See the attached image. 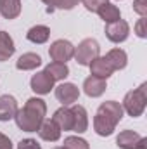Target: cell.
I'll return each mask as SVG.
<instances>
[{"mask_svg": "<svg viewBox=\"0 0 147 149\" xmlns=\"http://www.w3.org/2000/svg\"><path fill=\"white\" fill-rule=\"evenodd\" d=\"M45 114H47L45 101H42L38 97H31L26 101L23 109H17L14 120H16V125L23 132H37L42 121L45 120Z\"/></svg>", "mask_w": 147, "mask_h": 149, "instance_id": "1", "label": "cell"}, {"mask_svg": "<svg viewBox=\"0 0 147 149\" xmlns=\"http://www.w3.org/2000/svg\"><path fill=\"white\" fill-rule=\"evenodd\" d=\"M62 148L66 149H90L88 142L78 135H71V137H66L64 139V146Z\"/></svg>", "mask_w": 147, "mask_h": 149, "instance_id": "24", "label": "cell"}, {"mask_svg": "<svg viewBox=\"0 0 147 149\" xmlns=\"http://www.w3.org/2000/svg\"><path fill=\"white\" fill-rule=\"evenodd\" d=\"M71 113H73V132L76 134H83L87 132L88 128V114H87V109L80 104H74L71 108Z\"/></svg>", "mask_w": 147, "mask_h": 149, "instance_id": "13", "label": "cell"}, {"mask_svg": "<svg viewBox=\"0 0 147 149\" xmlns=\"http://www.w3.org/2000/svg\"><path fill=\"white\" fill-rule=\"evenodd\" d=\"M133 10H135L140 17H146V16H147L146 0H133Z\"/></svg>", "mask_w": 147, "mask_h": 149, "instance_id": "27", "label": "cell"}, {"mask_svg": "<svg viewBox=\"0 0 147 149\" xmlns=\"http://www.w3.org/2000/svg\"><path fill=\"white\" fill-rule=\"evenodd\" d=\"M49 56L55 63H68L74 56V45L69 40H55L49 49Z\"/></svg>", "mask_w": 147, "mask_h": 149, "instance_id": "4", "label": "cell"}, {"mask_svg": "<svg viewBox=\"0 0 147 149\" xmlns=\"http://www.w3.org/2000/svg\"><path fill=\"white\" fill-rule=\"evenodd\" d=\"M97 113H101V114H104V116H107L111 121H114L116 125L121 121V118H123V106L119 104V102H116V101H106V102H102L101 106H99V109Z\"/></svg>", "mask_w": 147, "mask_h": 149, "instance_id": "12", "label": "cell"}, {"mask_svg": "<svg viewBox=\"0 0 147 149\" xmlns=\"http://www.w3.org/2000/svg\"><path fill=\"white\" fill-rule=\"evenodd\" d=\"M146 104H147V83H142L139 88L130 90L125 95L121 106H123V111H126L132 118H139L146 111Z\"/></svg>", "mask_w": 147, "mask_h": 149, "instance_id": "2", "label": "cell"}, {"mask_svg": "<svg viewBox=\"0 0 147 149\" xmlns=\"http://www.w3.org/2000/svg\"><path fill=\"white\" fill-rule=\"evenodd\" d=\"M114 128H116V123L111 121L107 116H104V114H101V113L95 114V118H94V130L97 132V135H101V137H109V135H112Z\"/></svg>", "mask_w": 147, "mask_h": 149, "instance_id": "17", "label": "cell"}, {"mask_svg": "<svg viewBox=\"0 0 147 149\" xmlns=\"http://www.w3.org/2000/svg\"><path fill=\"white\" fill-rule=\"evenodd\" d=\"M106 61L109 63V66L114 71H119V70H125L126 64H128V56L123 49H111L109 52L106 54Z\"/></svg>", "mask_w": 147, "mask_h": 149, "instance_id": "15", "label": "cell"}, {"mask_svg": "<svg viewBox=\"0 0 147 149\" xmlns=\"http://www.w3.org/2000/svg\"><path fill=\"white\" fill-rule=\"evenodd\" d=\"M26 38L31 42V43H45L49 38H50V28H47V26H43V24H37V26H33V28H30L28 30V33H26Z\"/></svg>", "mask_w": 147, "mask_h": 149, "instance_id": "21", "label": "cell"}, {"mask_svg": "<svg viewBox=\"0 0 147 149\" xmlns=\"http://www.w3.org/2000/svg\"><path fill=\"white\" fill-rule=\"evenodd\" d=\"M0 14L5 19H16L21 14V0H0Z\"/></svg>", "mask_w": 147, "mask_h": 149, "instance_id": "20", "label": "cell"}, {"mask_svg": "<svg viewBox=\"0 0 147 149\" xmlns=\"http://www.w3.org/2000/svg\"><path fill=\"white\" fill-rule=\"evenodd\" d=\"M42 2H43L45 5H49V7H47L49 12H52V10L57 9V5H59V0H42Z\"/></svg>", "mask_w": 147, "mask_h": 149, "instance_id": "31", "label": "cell"}, {"mask_svg": "<svg viewBox=\"0 0 147 149\" xmlns=\"http://www.w3.org/2000/svg\"><path fill=\"white\" fill-rule=\"evenodd\" d=\"M52 120H54L55 125H57L61 130H64V132H69V130L73 128V113H71V108H68V106L59 108L57 111L54 113Z\"/></svg>", "mask_w": 147, "mask_h": 149, "instance_id": "16", "label": "cell"}, {"mask_svg": "<svg viewBox=\"0 0 147 149\" xmlns=\"http://www.w3.org/2000/svg\"><path fill=\"white\" fill-rule=\"evenodd\" d=\"M97 14L101 16V19L107 24V23H114V21H118V19H121V12H119V9L114 5V3H104L99 10H97Z\"/></svg>", "mask_w": 147, "mask_h": 149, "instance_id": "23", "label": "cell"}, {"mask_svg": "<svg viewBox=\"0 0 147 149\" xmlns=\"http://www.w3.org/2000/svg\"><path fill=\"white\" fill-rule=\"evenodd\" d=\"M30 85H31V90L35 94L45 95V94H50V90L54 88V80L45 73V70H43V71H38L37 74L31 76Z\"/></svg>", "mask_w": 147, "mask_h": 149, "instance_id": "8", "label": "cell"}, {"mask_svg": "<svg viewBox=\"0 0 147 149\" xmlns=\"http://www.w3.org/2000/svg\"><path fill=\"white\" fill-rule=\"evenodd\" d=\"M16 52V45L12 37L7 31H0V61H9Z\"/></svg>", "mask_w": 147, "mask_h": 149, "instance_id": "19", "label": "cell"}, {"mask_svg": "<svg viewBox=\"0 0 147 149\" xmlns=\"http://www.w3.org/2000/svg\"><path fill=\"white\" fill-rule=\"evenodd\" d=\"M109 0H81V3L85 5V9L87 10H90V12H97L104 3H107Z\"/></svg>", "mask_w": 147, "mask_h": 149, "instance_id": "25", "label": "cell"}, {"mask_svg": "<svg viewBox=\"0 0 147 149\" xmlns=\"http://www.w3.org/2000/svg\"><path fill=\"white\" fill-rule=\"evenodd\" d=\"M17 149H42V146L38 144L35 139H23L17 144Z\"/></svg>", "mask_w": 147, "mask_h": 149, "instance_id": "26", "label": "cell"}, {"mask_svg": "<svg viewBox=\"0 0 147 149\" xmlns=\"http://www.w3.org/2000/svg\"><path fill=\"white\" fill-rule=\"evenodd\" d=\"M116 144L119 149H147V139L133 130H123L116 137Z\"/></svg>", "mask_w": 147, "mask_h": 149, "instance_id": "5", "label": "cell"}, {"mask_svg": "<svg viewBox=\"0 0 147 149\" xmlns=\"http://www.w3.org/2000/svg\"><path fill=\"white\" fill-rule=\"evenodd\" d=\"M52 149H66V148H62V146H59V148H52Z\"/></svg>", "mask_w": 147, "mask_h": 149, "instance_id": "32", "label": "cell"}, {"mask_svg": "<svg viewBox=\"0 0 147 149\" xmlns=\"http://www.w3.org/2000/svg\"><path fill=\"white\" fill-rule=\"evenodd\" d=\"M130 35V26L126 21L118 19L114 23H107L106 24V37L109 38L112 43H121L125 42Z\"/></svg>", "mask_w": 147, "mask_h": 149, "instance_id": "6", "label": "cell"}, {"mask_svg": "<svg viewBox=\"0 0 147 149\" xmlns=\"http://www.w3.org/2000/svg\"><path fill=\"white\" fill-rule=\"evenodd\" d=\"M0 149H12V142L7 135L0 134Z\"/></svg>", "mask_w": 147, "mask_h": 149, "instance_id": "30", "label": "cell"}, {"mask_svg": "<svg viewBox=\"0 0 147 149\" xmlns=\"http://www.w3.org/2000/svg\"><path fill=\"white\" fill-rule=\"evenodd\" d=\"M17 101L12 97V95H9V94H5V95H0V121H9V120H12L14 116H16V113H17Z\"/></svg>", "mask_w": 147, "mask_h": 149, "instance_id": "11", "label": "cell"}, {"mask_svg": "<svg viewBox=\"0 0 147 149\" xmlns=\"http://www.w3.org/2000/svg\"><path fill=\"white\" fill-rule=\"evenodd\" d=\"M106 88H107L106 80L97 78V76H92V74L88 78H85V81H83V92L88 97H101L106 92Z\"/></svg>", "mask_w": 147, "mask_h": 149, "instance_id": "9", "label": "cell"}, {"mask_svg": "<svg viewBox=\"0 0 147 149\" xmlns=\"http://www.w3.org/2000/svg\"><path fill=\"white\" fill-rule=\"evenodd\" d=\"M38 66H42V57L35 52H26L16 61V68L21 71H31L37 70Z\"/></svg>", "mask_w": 147, "mask_h": 149, "instance_id": "18", "label": "cell"}, {"mask_svg": "<svg viewBox=\"0 0 147 149\" xmlns=\"http://www.w3.org/2000/svg\"><path fill=\"white\" fill-rule=\"evenodd\" d=\"M88 68H90V73L92 76H97V78H102V80H107L111 74L114 73V70L109 66V63L106 61V57H95L90 64H88Z\"/></svg>", "mask_w": 147, "mask_h": 149, "instance_id": "14", "label": "cell"}, {"mask_svg": "<svg viewBox=\"0 0 147 149\" xmlns=\"http://www.w3.org/2000/svg\"><path fill=\"white\" fill-rule=\"evenodd\" d=\"M101 56V45L97 40L94 38H85L78 43V47H74V59L80 66H88L95 57Z\"/></svg>", "mask_w": 147, "mask_h": 149, "instance_id": "3", "label": "cell"}, {"mask_svg": "<svg viewBox=\"0 0 147 149\" xmlns=\"http://www.w3.org/2000/svg\"><path fill=\"white\" fill-rule=\"evenodd\" d=\"M146 23H147L146 17H140V19L137 21V24H135V33H137V37H140V38H146L147 37Z\"/></svg>", "mask_w": 147, "mask_h": 149, "instance_id": "28", "label": "cell"}, {"mask_svg": "<svg viewBox=\"0 0 147 149\" xmlns=\"http://www.w3.org/2000/svg\"><path fill=\"white\" fill-rule=\"evenodd\" d=\"M45 73L49 74L54 81H59V80H64L68 74H69V68L66 63H50L45 66Z\"/></svg>", "mask_w": 147, "mask_h": 149, "instance_id": "22", "label": "cell"}, {"mask_svg": "<svg viewBox=\"0 0 147 149\" xmlns=\"http://www.w3.org/2000/svg\"><path fill=\"white\" fill-rule=\"evenodd\" d=\"M37 132H38V135H40V139H43L47 142H55V141L61 139V132L62 130L55 125L54 120H43Z\"/></svg>", "mask_w": 147, "mask_h": 149, "instance_id": "10", "label": "cell"}, {"mask_svg": "<svg viewBox=\"0 0 147 149\" xmlns=\"http://www.w3.org/2000/svg\"><path fill=\"white\" fill-rule=\"evenodd\" d=\"M80 0H59L57 9H64V10H71L74 5H78Z\"/></svg>", "mask_w": 147, "mask_h": 149, "instance_id": "29", "label": "cell"}, {"mask_svg": "<svg viewBox=\"0 0 147 149\" xmlns=\"http://www.w3.org/2000/svg\"><path fill=\"white\" fill-rule=\"evenodd\" d=\"M55 97L59 102H62V106H71L78 101L80 97V90L74 83H61L57 88H55Z\"/></svg>", "mask_w": 147, "mask_h": 149, "instance_id": "7", "label": "cell"}]
</instances>
